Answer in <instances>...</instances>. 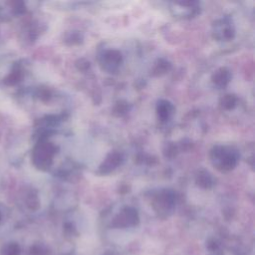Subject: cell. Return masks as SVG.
<instances>
[{
	"instance_id": "cell-1",
	"label": "cell",
	"mask_w": 255,
	"mask_h": 255,
	"mask_svg": "<svg viewBox=\"0 0 255 255\" xmlns=\"http://www.w3.org/2000/svg\"><path fill=\"white\" fill-rule=\"evenodd\" d=\"M206 253L207 255H247L245 247L224 238L211 239L207 243Z\"/></svg>"
},
{
	"instance_id": "cell-2",
	"label": "cell",
	"mask_w": 255,
	"mask_h": 255,
	"mask_svg": "<svg viewBox=\"0 0 255 255\" xmlns=\"http://www.w3.org/2000/svg\"><path fill=\"white\" fill-rule=\"evenodd\" d=\"M100 255H126L125 253H123V252H121L120 250H115V249H110V250H106V251H104L102 254H100Z\"/></svg>"
}]
</instances>
